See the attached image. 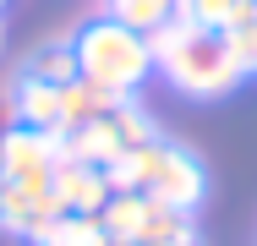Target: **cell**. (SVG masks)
Here are the masks:
<instances>
[{
  "label": "cell",
  "instance_id": "obj_13",
  "mask_svg": "<svg viewBox=\"0 0 257 246\" xmlns=\"http://www.w3.org/2000/svg\"><path fill=\"white\" fill-rule=\"evenodd\" d=\"M22 77L50 82V88L77 82V55H71V39H66V44H44V49H33V60H28V71H22Z\"/></svg>",
  "mask_w": 257,
  "mask_h": 246
},
{
  "label": "cell",
  "instance_id": "obj_12",
  "mask_svg": "<svg viewBox=\"0 0 257 246\" xmlns=\"http://www.w3.org/2000/svg\"><path fill=\"white\" fill-rule=\"evenodd\" d=\"M252 11L257 0H181V17L197 28H213V33H235Z\"/></svg>",
  "mask_w": 257,
  "mask_h": 246
},
{
  "label": "cell",
  "instance_id": "obj_5",
  "mask_svg": "<svg viewBox=\"0 0 257 246\" xmlns=\"http://www.w3.org/2000/svg\"><path fill=\"white\" fill-rule=\"evenodd\" d=\"M99 230L120 246H159V241L186 235L192 219L175 213V208H164V202H154V197H143V192H115L99 213Z\"/></svg>",
  "mask_w": 257,
  "mask_h": 246
},
{
  "label": "cell",
  "instance_id": "obj_15",
  "mask_svg": "<svg viewBox=\"0 0 257 246\" xmlns=\"http://www.w3.org/2000/svg\"><path fill=\"white\" fill-rule=\"evenodd\" d=\"M159 246H197V235L186 230V235H175V241H159Z\"/></svg>",
  "mask_w": 257,
  "mask_h": 246
},
{
  "label": "cell",
  "instance_id": "obj_9",
  "mask_svg": "<svg viewBox=\"0 0 257 246\" xmlns=\"http://www.w3.org/2000/svg\"><path fill=\"white\" fill-rule=\"evenodd\" d=\"M11 126H33V132H55L60 137V88L50 82H33V77H22L17 88H11Z\"/></svg>",
  "mask_w": 257,
  "mask_h": 246
},
{
  "label": "cell",
  "instance_id": "obj_10",
  "mask_svg": "<svg viewBox=\"0 0 257 246\" xmlns=\"http://www.w3.org/2000/svg\"><path fill=\"white\" fill-rule=\"evenodd\" d=\"M115 104H120L115 93H104V88L82 82V77H77V82H66V88H60V137H66V132H77V126L104 120Z\"/></svg>",
  "mask_w": 257,
  "mask_h": 246
},
{
  "label": "cell",
  "instance_id": "obj_11",
  "mask_svg": "<svg viewBox=\"0 0 257 246\" xmlns=\"http://www.w3.org/2000/svg\"><path fill=\"white\" fill-rule=\"evenodd\" d=\"M109 17L126 22L132 33L154 39V33H164L170 22H181V0H109Z\"/></svg>",
  "mask_w": 257,
  "mask_h": 246
},
{
  "label": "cell",
  "instance_id": "obj_1",
  "mask_svg": "<svg viewBox=\"0 0 257 246\" xmlns=\"http://www.w3.org/2000/svg\"><path fill=\"white\" fill-rule=\"evenodd\" d=\"M148 44H154V71L186 98H224L246 82V66L230 44V33H213V28H197L181 17Z\"/></svg>",
  "mask_w": 257,
  "mask_h": 246
},
{
  "label": "cell",
  "instance_id": "obj_8",
  "mask_svg": "<svg viewBox=\"0 0 257 246\" xmlns=\"http://www.w3.org/2000/svg\"><path fill=\"white\" fill-rule=\"evenodd\" d=\"M55 192H60V208H66V213H88V219H99L104 202L115 197L109 181H104V170H93V164H71V159H60Z\"/></svg>",
  "mask_w": 257,
  "mask_h": 246
},
{
  "label": "cell",
  "instance_id": "obj_2",
  "mask_svg": "<svg viewBox=\"0 0 257 246\" xmlns=\"http://www.w3.org/2000/svg\"><path fill=\"white\" fill-rule=\"evenodd\" d=\"M104 181H109V192H143L154 202H164V208H175V213H186V219L203 208V197H208L203 159L192 148H181V143H164V137L120 153L104 170Z\"/></svg>",
  "mask_w": 257,
  "mask_h": 246
},
{
  "label": "cell",
  "instance_id": "obj_6",
  "mask_svg": "<svg viewBox=\"0 0 257 246\" xmlns=\"http://www.w3.org/2000/svg\"><path fill=\"white\" fill-rule=\"evenodd\" d=\"M55 213H66V208H60V192H55V175H39V181H0V230H6V235L33 241Z\"/></svg>",
  "mask_w": 257,
  "mask_h": 246
},
{
  "label": "cell",
  "instance_id": "obj_3",
  "mask_svg": "<svg viewBox=\"0 0 257 246\" xmlns=\"http://www.w3.org/2000/svg\"><path fill=\"white\" fill-rule=\"evenodd\" d=\"M71 55H77V77L115 98H137V88L154 77V44L115 17L82 22L71 33Z\"/></svg>",
  "mask_w": 257,
  "mask_h": 246
},
{
  "label": "cell",
  "instance_id": "obj_7",
  "mask_svg": "<svg viewBox=\"0 0 257 246\" xmlns=\"http://www.w3.org/2000/svg\"><path fill=\"white\" fill-rule=\"evenodd\" d=\"M60 137L33 126H6L0 132V181H39L60 170Z\"/></svg>",
  "mask_w": 257,
  "mask_h": 246
},
{
  "label": "cell",
  "instance_id": "obj_4",
  "mask_svg": "<svg viewBox=\"0 0 257 246\" xmlns=\"http://www.w3.org/2000/svg\"><path fill=\"white\" fill-rule=\"evenodd\" d=\"M159 126L132 104V98H120L104 120H93V126H77V132H66L60 137V153L71 159V164H93V170H109L120 153H132V148L154 143Z\"/></svg>",
  "mask_w": 257,
  "mask_h": 246
},
{
  "label": "cell",
  "instance_id": "obj_14",
  "mask_svg": "<svg viewBox=\"0 0 257 246\" xmlns=\"http://www.w3.org/2000/svg\"><path fill=\"white\" fill-rule=\"evenodd\" d=\"M230 44H235V55H241V66H246V77H257V11L230 33Z\"/></svg>",
  "mask_w": 257,
  "mask_h": 246
}]
</instances>
